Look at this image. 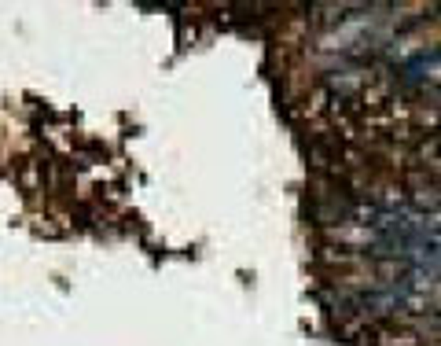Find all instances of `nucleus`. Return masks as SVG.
I'll return each instance as SVG.
<instances>
[]
</instances>
